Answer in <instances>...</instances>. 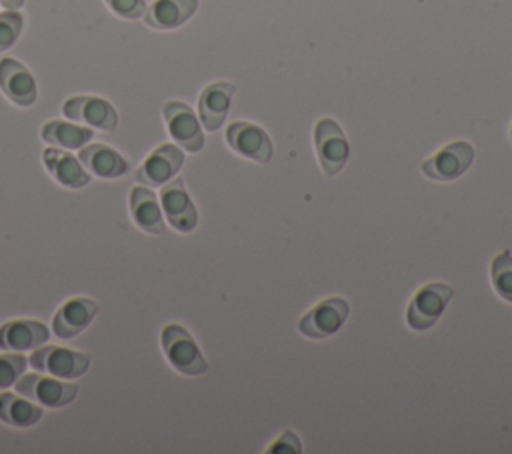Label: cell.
I'll return each instance as SVG.
<instances>
[{
	"label": "cell",
	"mask_w": 512,
	"mask_h": 454,
	"mask_svg": "<svg viewBox=\"0 0 512 454\" xmlns=\"http://www.w3.org/2000/svg\"><path fill=\"white\" fill-rule=\"evenodd\" d=\"M164 354L172 368L186 376H200L208 372V362L204 360L198 344L190 332L180 324H166L160 334Z\"/></svg>",
	"instance_id": "6da1fadb"
},
{
	"label": "cell",
	"mask_w": 512,
	"mask_h": 454,
	"mask_svg": "<svg viewBox=\"0 0 512 454\" xmlns=\"http://www.w3.org/2000/svg\"><path fill=\"white\" fill-rule=\"evenodd\" d=\"M454 290L446 282L424 284L410 300L406 308V324L414 332H424L436 324L444 308L452 300Z\"/></svg>",
	"instance_id": "7a4b0ae2"
},
{
	"label": "cell",
	"mask_w": 512,
	"mask_h": 454,
	"mask_svg": "<svg viewBox=\"0 0 512 454\" xmlns=\"http://www.w3.org/2000/svg\"><path fill=\"white\" fill-rule=\"evenodd\" d=\"M16 392L38 402L40 406L48 408H62L70 404L78 394L76 382H66L64 378L56 376H42V374H22L16 382Z\"/></svg>",
	"instance_id": "3957f363"
},
{
	"label": "cell",
	"mask_w": 512,
	"mask_h": 454,
	"mask_svg": "<svg viewBox=\"0 0 512 454\" xmlns=\"http://www.w3.org/2000/svg\"><path fill=\"white\" fill-rule=\"evenodd\" d=\"M350 314V306L340 296H330L312 306L300 320L298 332L312 340H322L336 334Z\"/></svg>",
	"instance_id": "277c9868"
},
{
	"label": "cell",
	"mask_w": 512,
	"mask_h": 454,
	"mask_svg": "<svg viewBox=\"0 0 512 454\" xmlns=\"http://www.w3.org/2000/svg\"><path fill=\"white\" fill-rule=\"evenodd\" d=\"M28 362L38 372H46L50 376L64 378V380H74V378H80L88 370L90 356L80 350L42 344V346L34 348Z\"/></svg>",
	"instance_id": "5b68a950"
},
{
	"label": "cell",
	"mask_w": 512,
	"mask_h": 454,
	"mask_svg": "<svg viewBox=\"0 0 512 454\" xmlns=\"http://www.w3.org/2000/svg\"><path fill=\"white\" fill-rule=\"evenodd\" d=\"M314 146L318 162L326 176H336L348 162L350 146L340 128L332 118H320L314 126Z\"/></svg>",
	"instance_id": "8992f818"
},
{
	"label": "cell",
	"mask_w": 512,
	"mask_h": 454,
	"mask_svg": "<svg viewBox=\"0 0 512 454\" xmlns=\"http://www.w3.org/2000/svg\"><path fill=\"white\" fill-rule=\"evenodd\" d=\"M474 162V146L466 140H456L440 148L434 156L420 164L426 178L436 182H450L460 178Z\"/></svg>",
	"instance_id": "52a82bcc"
},
{
	"label": "cell",
	"mask_w": 512,
	"mask_h": 454,
	"mask_svg": "<svg viewBox=\"0 0 512 454\" xmlns=\"http://www.w3.org/2000/svg\"><path fill=\"white\" fill-rule=\"evenodd\" d=\"M62 112L66 118L102 132H112L118 126L116 108L98 96H72L62 104Z\"/></svg>",
	"instance_id": "ba28073f"
},
{
	"label": "cell",
	"mask_w": 512,
	"mask_h": 454,
	"mask_svg": "<svg viewBox=\"0 0 512 454\" xmlns=\"http://www.w3.org/2000/svg\"><path fill=\"white\" fill-rule=\"evenodd\" d=\"M160 206L170 222V226L178 232H192L198 224V212L192 198L186 192L184 180L174 178L160 188Z\"/></svg>",
	"instance_id": "9c48e42d"
},
{
	"label": "cell",
	"mask_w": 512,
	"mask_h": 454,
	"mask_svg": "<svg viewBox=\"0 0 512 454\" xmlns=\"http://www.w3.org/2000/svg\"><path fill=\"white\" fill-rule=\"evenodd\" d=\"M162 114L170 136L188 152L204 148V134L192 108L180 100H170L162 106Z\"/></svg>",
	"instance_id": "30bf717a"
},
{
	"label": "cell",
	"mask_w": 512,
	"mask_h": 454,
	"mask_svg": "<svg viewBox=\"0 0 512 454\" xmlns=\"http://www.w3.org/2000/svg\"><path fill=\"white\" fill-rule=\"evenodd\" d=\"M228 146L254 162L266 164L272 158V140L264 128L252 122H232L226 128Z\"/></svg>",
	"instance_id": "8fae6325"
},
{
	"label": "cell",
	"mask_w": 512,
	"mask_h": 454,
	"mask_svg": "<svg viewBox=\"0 0 512 454\" xmlns=\"http://www.w3.org/2000/svg\"><path fill=\"white\" fill-rule=\"evenodd\" d=\"M184 164V152L176 144H162L140 164L136 170V182L158 188L166 184Z\"/></svg>",
	"instance_id": "7c38bea8"
},
{
	"label": "cell",
	"mask_w": 512,
	"mask_h": 454,
	"mask_svg": "<svg viewBox=\"0 0 512 454\" xmlns=\"http://www.w3.org/2000/svg\"><path fill=\"white\" fill-rule=\"evenodd\" d=\"M96 312H98V304L92 298H86V296L70 298L54 314L52 332L62 340L74 338L82 330L88 328V324L94 320Z\"/></svg>",
	"instance_id": "4fadbf2b"
},
{
	"label": "cell",
	"mask_w": 512,
	"mask_h": 454,
	"mask_svg": "<svg viewBox=\"0 0 512 454\" xmlns=\"http://www.w3.org/2000/svg\"><path fill=\"white\" fill-rule=\"evenodd\" d=\"M0 90L18 106H32L36 102V82L28 68L16 58L0 60Z\"/></svg>",
	"instance_id": "5bb4252c"
},
{
	"label": "cell",
	"mask_w": 512,
	"mask_h": 454,
	"mask_svg": "<svg viewBox=\"0 0 512 454\" xmlns=\"http://www.w3.org/2000/svg\"><path fill=\"white\" fill-rule=\"evenodd\" d=\"M234 90L236 88L230 82H212L200 92L198 114H200V122L204 124L206 130L214 132L224 124Z\"/></svg>",
	"instance_id": "9a60e30c"
},
{
	"label": "cell",
	"mask_w": 512,
	"mask_h": 454,
	"mask_svg": "<svg viewBox=\"0 0 512 454\" xmlns=\"http://www.w3.org/2000/svg\"><path fill=\"white\" fill-rule=\"evenodd\" d=\"M48 328L38 320H10L0 326V348L22 352L46 344Z\"/></svg>",
	"instance_id": "2e32d148"
},
{
	"label": "cell",
	"mask_w": 512,
	"mask_h": 454,
	"mask_svg": "<svg viewBox=\"0 0 512 454\" xmlns=\"http://www.w3.org/2000/svg\"><path fill=\"white\" fill-rule=\"evenodd\" d=\"M42 160L52 178L66 188H82L90 182V174L84 164L66 150L50 146L42 152Z\"/></svg>",
	"instance_id": "e0dca14e"
},
{
	"label": "cell",
	"mask_w": 512,
	"mask_h": 454,
	"mask_svg": "<svg viewBox=\"0 0 512 454\" xmlns=\"http://www.w3.org/2000/svg\"><path fill=\"white\" fill-rule=\"evenodd\" d=\"M78 160L84 164L88 172L96 174L98 178H120L130 168L128 160L118 150L100 142L82 146Z\"/></svg>",
	"instance_id": "ac0fdd59"
},
{
	"label": "cell",
	"mask_w": 512,
	"mask_h": 454,
	"mask_svg": "<svg viewBox=\"0 0 512 454\" xmlns=\"http://www.w3.org/2000/svg\"><path fill=\"white\" fill-rule=\"evenodd\" d=\"M198 10V0H154L144 10V22L156 30H174Z\"/></svg>",
	"instance_id": "d6986e66"
},
{
	"label": "cell",
	"mask_w": 512,
	"mask_h": 454,
	"mask_svg": "<svg viewBox=\"0 0 512 454\" xmlns=\"http://www.w3.org/2000/svg\"><path fill=\"white\" fill-rule=\"evenodd\" d=\"M130 214L138 228L150 234H164V218H162V206L158 204L156 194L146 188L144 184L134 186L130 190Z\"/></svg>",
	"instance_id": "ffe728a7"
},
{
	"label": "cell",
	"mask_w": 512,
	"mask_h": 454,
	"mask_svg": "<svg viewBox=\"0 0 512 454\" xmlns=\"http://www.w3.org/2000/svg\"><path fill=\"white\" fill-rule=\"evenodd\" d=\"M42 140L52 144V146H60L66 150H74V148H82L86 146L92 138H94V130L86 128V126H78V124H70L64 120H48L42 130Z\"/></svg>",
	"instance_id": "44dd1931"
},
{
	"label": "cell",
	"mask_w": 512,
	"mask_h": 454,
	"mask_svg": "<svg viewBox=\"0 0 512 454\" xmlns=\"http://www.w3.org/2000/svg\"><path fill=\"white\" fill-rule=\"evenodd\" d=\"M42 418V406L38 402H32L30 398H22L10 392H0V420L16 426V428H28L36 424Z\"/></svg>",
	"instance_id": "7402d4cb"
},
{
	"label": "cell",
	"mask_w": 512,
	"mask_h": 454,
	"mask_svg": "<svg viewBox=\"0 0 512 454\" xmlns=\"http://www.w3.org/2000/svg\"><path fill=\"white\" fill-rule=\"evenodd\" d=\"M490 278L496 294L512 304V252L502 250L490 262Z\"/></svg>",
	"instance_id": "603a6c76"
},
{
	"label": "cell",
	"mask_w": 512,
	"mask_h": 454,
	"mask_svg": "<svg viewBox=\"0 0 512 454\" xmlns=\"http://www.w3.org/2000/svg\"><path fill=\"white\" fill-rule=\"evenodd\" d=\"M28 366V358L20 352H4L0 354V392L14 386V382L24 374Z\"/></svg>",
	"instance_id": "cb8c5ba5"
},
{
	"label": "cell",
	"mask_w": 512,
	"mask_h": 454,
	"mask_svg": "<svg viewBox=\"0 0 512 454\" xmlns=\"http://www.w3.org/2000/svg\"><path fill=\"white\" fill-rule=\"evenodd\" d=\"M24 20L18 10H6L0 14V52L8 50L22 32Z\"/></svg>",
	"instance_id": "d4e9b609"
},
{
	"label": "cell",
	"mask_w": 512,
	"mask_h": 454,
	"mask_svg": "<svg viewBox=\"0 0 512 454\" xmlns=\"http://www.w3.org/2000/svg\"><path fill=\"white\" fill-rule=\"evenodd\" d=\"M108 4V8L118 14L120 18H128V20H136L140 16H144L146 4L144 0H104Z\"/></svg>",
	"instance_id": "484cf974"
},
{
	"label": "cell",
	"mask_w": 512,
	"mask_h": 454,
	"mask_svg": "<svg viewBox=\"0 0 512 454\" xmlns=\"http://www.w3.org/2000/svg\"><path fill=\"white\" fill-rule=\"evenodd\" d=\"M266 452H270V454H278V452L298 454V452H302L300 438H298L290 428H286V430L280 434V438H276V440L272 442V446H270Z\"/></svg>",
	"instance_id": "4316f807"
},
{
	"label": "cell",
	"mask_w": 512,
	"mask_h": 454,
	"mask_svg": "<svg viewBox=\"0 0 512 454\" xmlns=\"http://www.w3.org/2000/svg\"><path fill=\"white\" fill-rule=\"evenodd\" d=\"M0 4H2L6 10H18V8L24 4V0H0Z\"/></svg>",
	"instance_id": "83f0119b"
},
{
	"label": "cell",
	"mask_w": 512,
	"mask_h": 454,
	"mask_svg": "<svg viewBox=\"0 0 512 454\" xmlns=\"http://www.w3.org/2000/svg\"><path fill=\"white\" fill-rule=\"evenodd\" d=\"M510 136H512V128H510Z\"/></svg>",
	"instance_id": "f1b7e54d"
}]
</instances>
